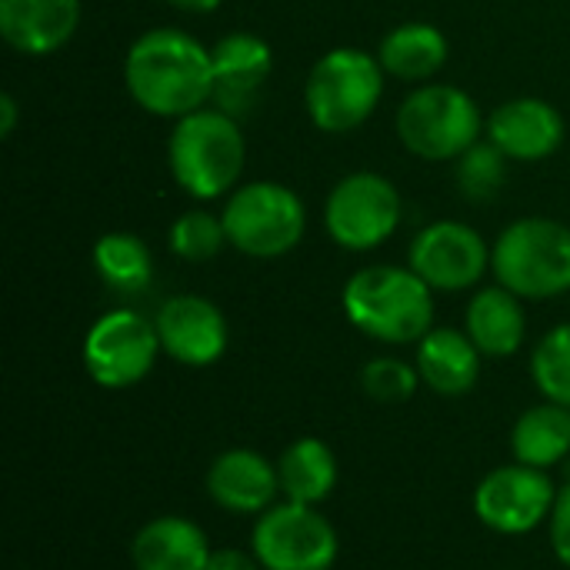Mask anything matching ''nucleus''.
Instances as JSON below:
<instances>
[{
    "label": "nucleus",
    "instance_id": "obj_23",
    "mask_svg": "<svg viewBox=\"0 0 570 570\" xmlns=\"http://www.w3.org/2000/svg\"><path fill=\"white\" fill-rule=\"evenodd\" d=\"M511 448L518 464L541 471L561 464L570 454V407L554 401L528 407L514 424Z\"/></svg>",
    "mask_w": 570,
    "mask_h": 570
},
{
    "label": "nucleus",
    "instance_id": "obj_12",
    "mask_svg": "<svg viewBox=\"0 0 570 570\" xmlns=\"http://www.w3.org/2000/svg\"><path fill=\"white\" fill-rule=\"evenodd\" d=\"M407 267L431 287V291H471L491 267V250L484 237L461 220H438L428 224L407 254Z\"/></svg>",
    "mask_w": 570,
    "mask_h": 570
},
{
    "label": "nucleus",
    "instance_id": "obj_13",
    "mask_svg": "<svg viewBox=\"0 0 570 570\" xmlns=\"http://www.w3.org/2000/svg\"><path fill=\"white\" fill-rule=\"evenodd\" d=\"M160 347L184 367H210L227 351V321L220 307L200 294L167 297L154 317Z\"/></svg>",
    "mask_w": 570,
    "mask_h": 570
},
{
    "label": "nucleus",
    "instance_id": "obj_20",
    "mask_svg": "<svg viewBox=\"0 0 570 570\" xmlns=\"http://www.w3.org/2000/svg\"><path fill=\"white\" fill-rule=\"evenodd\" d=\"M468 337L484 357H511L528 337V317L521 297L508 287H481L468 304Z\"/></svg>",
    "mask_w": 570,
    "mask_h": 570
},
{
    "label": "nucleus",
    "instance_id": "obj_18",
    "mask_svg": "<svg viewBox=\"0 0 570 570\" xmlns=\"http://www.w3.org/2000/svg\"><path fill=\"white\" fill-rule=\"evenodd\" d=\"M481 351L468 337V331L451 327H431L417 344V374L421 384H428L441 397H461L468 394L481 377Z\"/></svg>",
    "mask_w": 570,
    "mask_h": 570
},
{
    "label": "nucleus",
    "instance_id": "obj_30",
    "mask_svg": "<svg viewBox=\"0 0 570 570\" xmlns=\"http://www.w3.org/2000/svg\"><path fill=\"white\" fill-rule=\"evenodd\" d=\"M204 570H264L254 554H244L240 548H217Z\"/></svg>",
    "mask_w": 570,
    "mask_h": 570
},
{
    "label": "nucleus",
    "instance_id": "obj_25",
    "mask_svg": "<svg viewBox=\"0 0 570 570\" xmlns=\"http://www.w3.org/2000/svg\"><path fill=\"white\" fill-rule=\"evenodd\" d=\"M224 247H227V230H224L220 214L194 207L170 224V250H174V257H180L187 264H207Z\"/></svg>",
    "mask_w": 570,
    "mask_h": 570
},
{
    "label": "nucleus",
    "instance_id": "obj_22",
    "mask_svg": "<svg viewBox=\"0 0 570 570\" xmlns=\"http://www.w3.org/2000/svg\"><path fill=\"white\" fill-rule=\"evenodd\" d=\"M277 478H281V494L287 501L317 508L337 488V458L324 441L301 438L281 454Z\"/></svg>",
    "mask_w": 570,
    "mask_h": 570
},
{
    "label": "nucleus",
    "instance_id": "obj_11",
    "mask_svg": "<svg viewBox=\"0 0 570 570\" xmlns=\"http://www.w3.org/2000/svg\"><path fill=\"white\" fill-rule=\"evenodd\" d=\"M558 488L541 468L508 464L494 468L474 491V514L498 534H528L541 521H551Z\"/></svg>",
    "mask_w": 570,
    "mask_h": 570
},
{
    "label": "nucleus",
    "instance_id": "obj_16",
    "mask_svg": "<svg viewBox=\"0 0 570 570\" xmlns=\"http://www.w3.org/2000/svg\"><path fill=\"white\" fill-rule=\"evenodd\" d=\"M80 27V0H0V33L27 57H47Z\"/></svg>",
    "mask_w": 570,
    "mask_h": 570
},
{
    "label": "nucleus",
    "instance_id": "obj_10",
    "mask_svg": "<svg viewBox=\"0 0 570 570\" xmlns=\"http://www.w3.org/2000/svg\"><path fill=\"white\" fill-rule=\"evenodd\" d=\"M157 324L137 311H107L97 317L83 337V367L94 384L107 391H124L140 384L160 354Z\"/></svg>",
    "mask_w": 570,
    "mask_h": 570
},
{
    "label": "nucleus",
    "instance_id": "obj_27",
    "mask_svg": "<svg viewBox=\"0 0 570 570\" xmlns=\"http://www.w3.org/2000/svg\"><path fill=\"white\" fill-rule=\"evenodd\" d=\"M504 170L508 157L491 140H478L468 154L458 157V180L471 200H491L504 180Z\"/></svg>",
    "mask_w": 570,
    "mask_h": 570
},
{
    "label": "nucleus",
    "instance_id": "obj_15",
    "mask_svg": "<svg viewBox=\"0 0 570 570\" xmlns=\"http://www.w3.org/2000/svg\"><path fill=\"white\" fill-rule=\"evenodd\" d=\"M488 140L508 157L521 164L548 160L564 144V117L554 104L541 97H514L494 107L484 124Z\"/></svg>",
    "mask_w": 570,
    "mask_h": 570
},
{
    "label": "nucleus",
    "instance_id": "obj_5",
    "mask_svg": "<svg viewBox=\"0 0 570 570\" xmlns=\"http://www.w3.org/2000/svg\"><path fill=\"white\" fill-rule=\"evenodd\" d=\"M384 97V67L361 47L327 50L307 73L304 107L317 130L351 134L357 130Z\"/></svg>",
    "mask_w": 570,
    "mask_h": 570
},
{
    "label": "nucleus",
    "instance_id": "obj_31",
    "mask_svg": "<svg viewBox=\"0 0 570 570\" xmlns=\"http://www.w3.org/2000/svg\"><path fill=\"white\" fill-rule=\"evenodd\" d=\"M17 130V100L13 94H0V137H10Z\"/></svg>",
    "mask_w": 570,
    "mask_h": 570
},
{
    "label": "nucleus",
    "instance_id": "obj_14",
    "mask_svg": "<svg viewBox=\"0 0 570 570\" xmlns=\"http://www.w3.org/2000/svg\"><path fill=\"white\" fill-rule=\"evenodd\" d=\"M210 57H214V100L210 104L230 117H244L257 104L274 70L271 43L257 33L237 30V33L220 37L210 47Z\"/></svg>",
    "mask_w": 570,
    "mask_h": 570
},
{
    "label": "nucleus",
    "instance_id": "obj_21",
    "mask_svg": "<svg viewBox=\"0 0 570 570\" xmlns=\"http://www.w3.org/2000/svg\"><path fill=\"white\" fill-rule=\"evenodd\" d=\"M377 60L384 67V73L407 80V83H428L444 63H448V37L424 20H411L394 27L381 47H377Z\"/></svg>",
    "mask_w": 570,
    "mask_h": 570
},
{
    "label": "nucleus",
    "instance_id": "obj_29",
    "mask_svg": "<svg viewBox=\"0 0 570 570\" xmlns=\"http://www.w3.org/2000/svg\"><path fill=\"white\" fill-rule=\"evenodd\" d=\"M551 544L558 561L570 570V484L558 494V504L551 511Z\"/></svg>",
    "mask_w": 570,
    "mask_h": 570
},
{
    "label": "nucleus",
    "instance_id": "obj_4",
    "mask_svg": "<svg viewBox=\"0 0 570 570\" xmlns=\"http://www.w3.org/2000/svg\"><path fill=\"white\" fill-rule=\"evenodd\" d=\"M491 271L501 287L528 301H551L570 291V227L551 217H521L491 247Z\"/></svg>",
    "mask_w": 570,
    "mask_h": 570
},
{
    "label": "nucleus",
    "instance_id": "obj_6",
    "mask_svg": "<svg viewBox=\"0 0 570 570\" xmlns=\"http://www.w3.org/2000/svg\"><path fill=\"white\" fill-rule=\"evenodd\" d=\"M481 107L454 83H421L397 110V137L421 160H458L481 140Z\"/></svg>",
    "mask_w": 570,
    "mask_h": 570
},
{
    "label": "nucleus",
    "instance_id": "obj_19",
    "mask_svg": "<svg viewBox=\"0 0 570 570\" xmlns=\"http://www.w3.org/2000/svg\"><path fill=\"white\" fill-rule=\"evenodd\" d=\"M210 554L207 534L187 518H157L144 524L130 544L137 570H204Z\"/></svg>",
    "mask_w": 570,
    "mask_h": 570
},
{
    "label": "nucleus",
    "instance_id": "obj_32",
    "mask_svg": "<svg viewBox=\"0 0 570 570\" xmlns=\"http://www.w3.org/2000/svg\"><path fill=\"white\" fill-rule=\"evenodd\" d=\"M167 3L184 10V13H214L224 0H167Z\"/></svg>",
    "mask_w": 570,
    "mask_h": 570
},
{
    "label": "nucleus",
    "instance_id": "obj_9",
    "mask_svg": "<svg viewBox=\"0 0 570 570\" xmlns=\"http://www.w3.org/2000/svg\"><path fill=\"white\" fill-rule=\"evenodd\" d=\"M250 548L264 570H331L337 531L317 508L284 501L257 518Z\"/></svg>",
    "mask_w": 570,
    "mask_h": 570
},
{
    "label": "nucleus",
    "instance_id": "obj_17",
    "mask_svg": "<svg viewBox=\"0 0 570 570\" xmlns=\"http://www.w3.org/2000/svg\"><path fill=\"white\" fill-rule=\"evenodd\" d=\"M207 494L230 514H264L281 494L277 464L247 448L224 451L207 471Z\"/></svg>",
    "mask_w": 570,
    "mask_h": 570
},
{
    "label": "nucleus",
    "instance_id": "obj_26",
    "mask_svg": "<svg viewBox=\"0 0 570 570\" xmlns=\"http://www.w3.org/2000/svg\"><path fill=\"white\" fill-rule=\"evenodd\" d=\"M531 374L548 401L570 407V321L541 337L534 347Z\"/></svg>",
    "mask_w": 570,
    "mask_h": 570
},
{
    "label": "nucleus",
    "instance_id": "obj_2",
    "mask_svg": "<svg viewBox=\"0 0 570 570\" xmlns=\"http://www.w3.org/2000/svg\"><path fill=\"white\" fill-rule=\"evenodd\" d=\"M167 164L174 184L194 200L234 194L247 164V140L237 117L217 107H200L180 117L167 140Z\"/></svg>",
    "mask_w": 570,
    "mask_h": 570
},
{
    "label": "nucleus",
    "instance_id": "obj_8",
    "mask_svg": "<svg viewBox=\"0 0 570 570\" xmlns=\"http://www.w3.org/2000/svg\"><path fill=\"white\" fill-rule=\"evenodd\" d=\"M401 194L397 187L374 170L347 174L334 184L324 204V227L331 240L344 250H374L394 237L401 227Z\"/></svg>",
    "mask_w": 570,
    "mask_h": 570
},
{
    "label": "nucleus",
    "instance_id": "obj_1",
    "mask_svg": "<svg viewBox=\"0 0 570 570\" xmlns=\"http://www.w3.org/2000/svg\"><path fill=\"white\" fill-rule=\"evenodd\" d=\"M124 83L140 110L180 120L214 100V57L187 30L154 27L130 43Z\"/></svg>",
    "mask_w": 570,
    "mask_h": 570
},
{
    "label": "nucleus",
    "instance_id": "obj_24",
    "mask_svg": "<svg viewBox=\"0 0 570 570\" xmlns=\"http://www.w3.org/2000/svg\"><path fill=\"white\" fill-rule=\"evenodd\" d=\"M94 271L114 294H140L154 281L150 247L127 230H114L97 237L94 244Z\"/></svg>",
    "mask_w": 570,
    "mask_h": 570
},
{
    "label": "nucleus",
    "instance_id": "obj_3",
    "mask_svg": "<svg viewBox=\"0 0 570 570\" xmlns=\"http://www.w3.org/2000/svg\"><path fill=\"white\" fill-rule=\"evenodd\" d=\"M341 301L347 321L381 344H421L434 324V294L411 267H364L344 284Z\"/></svg>",
    "mask_w": 570,
    "mask_h": 570
},
{
    "label": "nucleus",
    "instance_id": "obj_7",
    "mask_svg": "<svg viewBox=\"0 0 570 570\" xmlns=\"http://www.w3.org/2000/svg\"><path fill=\"white\" fill-rule=\"evenodd\" d=\"M220 217H224L227 244L257 261L291 254L307 230L304 200L277 180L240 184L227 197Z\"/></svg>",
    "mask_w": 570,
    "mask_h": 570
},
{
    "label": "nucleus",
    "instance_id": "obj_28",
    "mask_svg": "<svg viewBox=\"0 0 570 570\" xmlns=\"http://www.w3.org/2000/svg\"><path fill=\"white\" fill-rule=\"evenodd\" d=\"M361 387L367 397L381 401V404H404L414 397V391L421 387V374L417 367H411L407 361L397 357H374L371 364H364L361 371Z\"/></svg>",
    "mask_w": 570,
    "mask_h": 570
}]
</instances>
